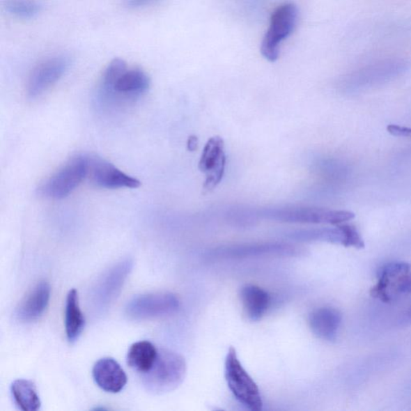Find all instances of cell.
<instances>
[{
  "label": "cell",
  "instance_id": "6da1fadb",
  "mask_svg": "<svg viewBox=\"0 0 411 411\" xmlns=\"http://www.w3.org/2000/svg\"><path fill=\"white\" fill-rule=\"evenodd\" d=\"M186 374L187 363L184 357L176 352L161 349L150 370L141 374V382L147 391L163 394L180 386Z\"/></svg>",
  "mask_w": 411,
  "mask_h": 411
},
{
  "label": "cell",
  "instance_id": "7a4b0ae2",
  "mask_svg": "<svg viewBox=\"0 0 411 411\" xmlns=\"http://www.w3.org/2000/svg\"><path fill=\"white\" fill-rule=\"evenodd\" d=\"M225 378L234 397L251 411L263 409L259 387L240 362L233 347H231L225 361Z\"/></svg>",
  "mask_w": 411,
  "mask_h": 411
},
{
  "label": "cell",
  "instance_id": "3957f363",
  "mask_svg": "<svg viewBox=\"0 0 411 411\" xmlns=\"http://www.w3.org/2000/svg\"><path fill=\"white\" fill-rule=\"evenodd\" d=\"M261 217L284 223L327 224L339 225L355 218L349 210H329L318 208H281L260 210Z\"/></svg>",
  "mask_w": 411,
  "mask_h": 411
},
{
  "label": "cell",
  "instance_id": "277c9868",
  "mask_svg": "<svg viewBox=\"0 0 411 411\" xmlns=\"http://www.w3.org/2000/svg\"><path fill=\"white\" fill-rule=\"evenodd\" d=\"M87 173V155L73 156L42 184L39 192L47 198L65 199L80 185Z\"/></svg>",
  "mask_w": 411,
  "mask_h": 411
},
{
  "label": "cell",
  "instance_id": "5b68a950",
  "mask_svg": "<svg viewBox=\"0 0 411 411\" xmlns=\"http://www.w3.org/2000/svg\"><path fill=\"white\" fill-rule=\"evenodd\" d=\"M134 262L125 259L103 274L95 284L91 296L94 312L102 314L111 307L122 292L126 279L133 270Z\"/></svg>",
  "mask_w": 411,
  "mask_h": 411
},
{
  "label": "cell",
  "instance_id": "8992f818",
  "mask_svg": "<svg viewBox=\"0 0 411 411\" xmlns=\"http://www.w3.org/2000/svg\"><path fill=\"white\" fill-rule=\"evenodd\" d=\"M180 302L176 294L167 292L138 295L129 300L125 313L131 320H146L168 317L178 312Z\"/></svg>",
  "mask_w": 411,
  "mask_h": 411
},
{
  "label": "cell",
  "instance_id": "52a82bcc",
  "mask_svg": "<svg viewBox=\"0 0 411 411\" xmlns=\"http://www.w3.org/2000/svg\"><path fill=\"white\" fill-rule=\"evenodd\" d=\"M298 10L296 5L288 3L279 6L272 15L268 29L261 45V54L271 62L280 55L281 42L292 34L297 22Z\"/></svg>",
  "mask_w": 411,
  "mask_h": 411
},
{
  "label": "cell",
  "instance_id": "ba28073f",
  "mask_svg": "<svg viewBox=\"0 0 411 411\" xmlns=\"http://www.w3.org/2000/svg\"><path fill=\"white\" fill-rule=\"evenodd\" d=\"M150 86V77L139 68L126 71L112 86L100 89L102 101L108 102H130L135 101Z\"/></svg>",
  "mask_w": 411,
  "mask_h": 411
},
{
  "label": "cell",
  "instance_id": "9c48e42d",
  "mask_svg": "<svg viewBox=\"0 0 411 411\" xmlns=\"http://www.w3.org/2000/svg\"><path fill=\"white\" fill-rule=\"evenodd\" d=\"M89 179L95 186L103 189L138 188L141 182L119 170L111 162L98 155H87Z\"/></svg>",
  "mask_w": 411,
  "mask_h": 411
},
{
  "label": "cell",
  "instance_id": "30bf717a",
  "mask_svg": "<svg viewBox=\"0 0 411 411\" xmlns=\"http://www.w3.org/2000/svg\"><path fill=\"white\" fill-rule=\"evenodd\" d=\"M226 162L224 139L219 136L212 137L206 144L199 162L200 171L206 176L204 194L212 192L222 181Z\"/></svg>",
  "mask_w": 411,
  "mask_h": 411
},
{
  "label": "cell",
  "instance_id": "8fae6325",
  "mask_svg": "<svg viewBox=\"0 0 411 411\" xmlns=\"http://www.w3.org/2000/svg\"><path fill=\"white\" fill-rule=\"evenodd\" d=\"M70 65L65 56L50 58L34 68L29 79L27 93L30 98H36L60 80Z\"/></svg>",
  "mask_w": 411,
  "mask_h": 411
},
{
  "label": "cell",
  "instance_id": "7c38bea8",
  "mask_svg": "<svg viewBox=\"0 0 411 411\" xmlns=\"http://www.w3.org/2000/svg\"><path fill=\"white\" fill-rule=\"evenodd\" d=\"M298 252V247L291 245L268 242L220 247L213 250L210 255L216 258H249L265 256H291L297 255Z\"/></svg>",
  "mask_w": 411,
  "mask_h": 411
},
{
  "label": "cell",
  "instance_id": "4fadbf2b",
  "mask_svg": "<svg viewBox=\"0 0 411 411\" xmlns=\"http://www.w3.org/2000/svg\"><path fill=\"white\" fill-rule=\"evenodd\" d=\"M411 273V263L392 262L384 265L378 273V282L371 290L373 297L384 303L391 302L399 294L403 279Z\"/></svg>",
  "mask_w": 411,
  "mask_h": 411
},
{
  "label": "cell",
  "instance_id": "5bb4252c",
  "mask_svg": "<svg viewBox=\"0 0 411 411\" xmlns=\"http://www.w3.org/2000/svg\"><path fill=\"white\" fill-rule=\"evenodd\" d=\"M50 297V284L45 281H40L21 300L15 309V317L24 323L38 320L49 307Z\"/></svg>",
  "mask_w": 411,
  "mask_h": 411
},
{
  "label": "cell",
  "instance_id": "9a60e30c",
  "mask_svg": "<svg viewBox=\"0 0 411 411\" xmlns=\"http://www.w3.org/2000/svg\"><path fill=\"white\" fill-rule=\"evenodd\" d=\"M93 377L98 386L109 393L122 391L127 383L123 369L111 357H104L95 363Z\"/></svg>",
  "mask_w": 411,
  "mask_h": 411
},
{
  "label": "cell",
  "instance_id": "2e32d148",
  "mask_svg": "<svg viewBox=\"0 0 411 411\" xmlns=\"http://www.w3.org/2000/svg\"><path fill=\"white\" fill-rule=\"evenodd\" d=\"M342 316L340 311L331 307H321L309 316V324L313 334L326 341H334L339 335Z\"/></svg>",
  "mask_w": 411,
  "mask_h": 411
},
{
  "label": "cell",
  "instance_id": "e0dca14e",
  "mask_svg": "<svg viewBox=\"0 0 411 411\" xmlns=\"http://www.w3.org/2000/svg\"><path fill=\"white\" fill-rule=\"evenodd\" d=\"M240 297L247 318L252 321L261 320L270 307V295L254 284H246L242 287Z\"/></svg>",
  "mask_w": 411,
  "mask_h": 411
},
{
  "label": "cell",
  "instance_id": "ac0fdd59",
  "mask_svg": "<svg viewBox=\"0 0 411 411\" xmlns=\"http://www.w3.org/2000/svg\"><path fill=\"white\" fill-rule=\"evenodd\" d=\"M65 331L68 341L73 343L82 334L86 326V318L79 304L77 289L68 292L65 304Z\"/></svg>",
  "mask_w": 411,
  "mask_h": 411
},
{
  "label": "cell",
  "instance_id": "d6986e66",
  "mask_svg": "<svg viewBox=\"0 0 411 411\" xmlns=\"http://www.w3.org/2000/svg\"><path fill=\"white\" fill-rule=\"evenodd\" d=\"M159 350L150 341H141L132 345L128 351L127 364L141 374L149 371L155 364Z\"/></svg>",
  "mask_w": 411,
  "mask_h": 411
},
{
  "label": "cell",
  "instance_id": "ffe728a7",
  "mask_svg": "<svg viewBox=\"0 0 411 411\" xmlns=\"http://www.w3.org/2000/svg\"><path fill=\"white\" fill-rule=\"evenodd\" d=\"M10 392L19 409L24 411L40 410V398L33 382L26 379H17L10 386Z\"/></svg>",
  "mask_w": 411,
  "mask_h": 411
},
{
  "label": "cell",
  "instance_id": "44dd1931",
  "mask_svg": "<svg viewBox=\"0 0 411 411\" xmlns=\"http://www.w3.org/2000/svg\"><path fill=\"white\" fill-rule=\"evenodd\" d=\"M293 239L299 241H325L343 245L344 233L339 225L336 228H315L295 231L290 235Z\"/></svg>",
  "mask_w": 411,
  "mask_h": 411
},
{
  "label": "cell",
  "instance_id": "7402d4cb",
  "mask_svg": "<svg viewBox=\"0 0 411 411\" xmlns=\"http://www.w3.org/2000/svg\"><path fill=\"white\" fill-rule=\"evenodd\" d=\"M9 13L20 18H31L40 12V5L33 0H8Z\"/></svg>",
  "mask_w": 411,
  "mask_h": 411
},
{
  "label": "cell",
  "instance_id": "603a6c76",
  "mask_svg": "<svg viewBox=\"0 0 411 411\" xmlns=\"http://www.w3.org/2000/svg\"><path fill=\"white\" fill-rule=\"evenodd\" d=\"M126 71H127L126 62L123 59H120V58H116L110 63L103 73L101 88L112 86Z\"/></svg>",
  "mask_w": 411,
  "mask_h": 411
},
{
  "label": "cell",
  "instance_id": "cb8c5ba5",
  "mask_svg": "<svg viewBox=\"0 0 411 411\" xmlns=\"http://www.w3.org/2000/svg\"><path fill=\"white\" fill-rule=\"evenodd\" d=\"M339 226L344 233L343 246L355 247L357 249H364L365 242L355 225L344 223Z\"/></svg>",
  "mask_w": 411,
  "mask_h": 411
},
{
  "label": "cell",
  "instance_id": "d4e9b609",
  "mask_svg": "<svg viewBox=\"0 0 411 411\" xmlns=\"http://www.w3.org/2000/svg\"><path fill=\"white\" fill-rule=\"evenodd\" d=\"M389 134L395 137H403V138H411V127L399 125L391 124L387 127Z\"/></svg>",
  "mask_w": 411,
  "mask_h": 411
},
{
  "label": "cell",
  "instance_id": "484cf974",
  "mask_svg": "<svg viewBox=\"0 0 411 411\" xmlns=\"http://www.w3.org/2000/svg\"><path fill=\"white\" fill-rule=\"evenodd\" d=\"M157 1H160V0H126L128 6L130 8H141L149 6V5Z\"/></svg>",
  "mask_w": 411,
  "mask_h": 411
},
{
  "label": "cell",
  "instance_id": "4316f807",
  "mask_svg": "<svg viewBox=\"0 0 411 411\" xmlns=\"http://www.w3.org/2000/svg\"><path fill=\"white\" fill-rule=\"evenodd\" d=\"M399 293H411V273L405 277L400 284Z\"/></svg>",
  "mask_w": 411,
  "mask_h": 411
},
{
  "label": "cell",
  "instance_id": "83f0119b",
  "mask_svg": "<svg viewBox=\"0 0 411 411\" xmlns=\"http://www.w3.org/2000/svg\"><path fill=\"white\" fill-rule=\"evenodd\" d=\"M199 139L196 135L189 137L187 140V149L189 151L194 152L198 149Z\"/></svg>",
  "mask_w": 411,
  "mask_h": 411
},
{
  "label": "cell",
  "instance_id": "f1b7e54d",
  "mask_svg": "<svg viewBox=\"0 0 411 411\" xmlns=\"http://www.w3.org/2000/svg\"><path fill=\"white\" fill-rule=\"evenodd\" d=\"M404 318L405 323H408L411 324V304L410 305L409 308L407 311H405Z\"/></svg>",
  "mask_w": 411,
  "mask_h": 411
}]
</instances>
